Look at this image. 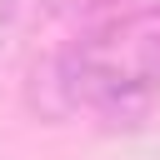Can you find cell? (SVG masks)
I'll return each mask as SVG.
<instances>
[{
  "mask_svg": "<svg viewBox=\"0 0 160 160\" xmlns=\"http://www.w3.org/2000/svg\"><path fill=\"white\" fill-rule=\"evenodd\" d=\"M75 35H85L115 70L160 80V10H145L120 25H100V30H75Z\"/></svg>",
  "mask_w": 160,
  "mask_h": 160,
  "instance_id": "1",
  "label": "cell"
},
{
  "mask_svg": "<svg viewBox=\"0 0 160 160\" xmlns=\"http://www.w3.org/2000/svg\"><path fill=\"white\" fill-rule=\"evenodd\" d=\"M55 10H60V0H0V55L25 50Z\"/></svg>",
  "mask_w": 160,
  "mask_h": 160,
  "instance_id": "2",
  "label": "cell"
},
{
  "mask_svg": "<svg viewBox=\"0 0 160 160\" xmlns=\"http://www.w3.org/2000/svg\"><path fill=\"white\" fill-rule=\"evenodd\" d=\"M65 10L80 30H100V25H120L145 10H160V0H65Z\"/></svg>",
  "mask_w": 160,
  "mask_h": 160,
  "instance_id": "3",
  "label": "cell"
}]
</instances>
